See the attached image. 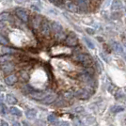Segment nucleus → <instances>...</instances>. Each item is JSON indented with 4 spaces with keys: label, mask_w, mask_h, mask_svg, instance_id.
<instances>
[{
    "label": "nucleus",
    "mask_w": 126,
    "mask_h": 126,
    "mask_svg": "<svg viewBox=\"0 0 126 126\" xmlns=\"http://www.w3.org/2000/svg\"><path fill=\"white\" fill-rule=\"evenodd\" d=\"M75 60L84 64L85 66H89L91 64V58L87 54H78L75 57Z\"/></svg>",
    "instance_id": "1"
},
{
    "label": "nucleus",
    "mask_w": 126,
    "mask_h": 126,
    "mask_svg": "<svg viewBox=\"0 0 126 126\" xmlns=\"http://www.w3.org/2000/svg\"><path fill=\"white\" fill-rule=\"evenodd\" d=\"M48 95L47 92H45V91H33L31 93H29V96L33 98V99H35V100H38V101H41L42 102L43 99H45V97Z\"/></svg>",
    "instance_id": "2"
},
{
    "label": "nucleus",
    "mask_w": 126,
    "mask_h": 126,
    "mask_svg": "<svg viewBox=\"0 0 126 126\" xmlns=\"http://www.w3.org/2000/svg\"><path fill=\"white\" fill-rule=\"evenodd\" d=\"M41 31H42V35H44V36H48L50 34L51 26H50V24L48 23V21L42 20V24H41Z\"/></svg>",
    "instance_id": "3"
},
{
    "label": "nucleus",
    "mask_w": 126,
    "mask_h": 126,
    "mask_svg": "<svg viewBox=\"0 0 126 126\" xmlns=\"http://www.w3.org/2000/svg\"><path fill=\"white\" fill-rule=\"evenodd\" d=\"M65 42L68 46H75L78 42V40H77L76 36H74V34H70L65 39Z\"/></svg>",
    "instance_id": "4"
},
{
    "label": "nucleus",
    "mask_w": 126,
    "mask_h": 126,
    "mask_svg": "<svg viewBox=\"0 0 126 126\" xmlns=\"http://www.w3.org/2000/svg\"><path fill=\"white\" fill-rule=\"evenodd\" d=\"M16 15L18 16V18L22 20L25 23H27L28 22V14L26 13V11L23 9H17L16 10Z\"/></svg>",
    "instance_id": "5"
},
{
    "label": "nucleus",
    "mask_w": 126,
    "mask_h": 126,
    "mask_svg": "<svg viewBox=\"0 0 126 126\" xmlns=\"http://www.w3.org/2000/svg\"><path fill=\"white\" fill-rule=\"evenodd\" d=\"M89 95H90L89 91L86 89H79V90H77V91L74 93V96L78 97V98H80V99H88V98L89 97Z\"/></svg>",
    "instance_id": "6"
},
{
    "label": "nucleus",
    "mask_w": 126,
    "mask_h": 126,
    "mask_svg": "<svg viewBox=\"0 0 126 126\" xmlns=\"http://www.w3.org/2000/svg\"><path fill=\"white\" fill-rule=\"evenodd\" d=\"M0 69L4 72V73H11L14 70V66L11 64V62L3 63L0 65Z\"/></svg>",
    "instance_id": "7"
},
{
    "label": "nucleus",
    "mask_w": 126,
    "mask_h": 126,
    "mask_svg": "<svg viewBox=\"0 0 126 126\" xmlns=\"http://www.w3.org/2000/svg\"><path fill=\"white\" fill-rule=\"evenodd\" d=\"M57 99V95L55 94V93H50V94H48L46 97H45V99H43L42 101V103L43 105H50V104H52L54 101Z\"/></svg>",
    "instance_id": "8"
},
{
    "label": "nucleus",
    "mask_w": 126,
    "mask_h": 126,
    "mask_svg": "<svg viewBox=\"0 0 126 126\" xmlns=\"http://www.w3.org/2000/svg\"><path fill=\"white\" fill-rule=\"evenodd\" d=\"M50 26H51V30L53 32H55V33H58V32L63 31L62 26L60 24H58V22H53V23H51Z\"/></svg>",
    "instance_id": "9"
},
{
    "label": "nucleus",
    "mask_w": 126,
    "mask_h": 126,
    "mask_svg": "<svg viewBox=\"0 0 126 126\" xmlns=\"http://www.w3.org/2000/svg\"><path fill=\"white\" fill-rule=\"evenodd\" d=\"M66 8L69 11L71 12H78L79 11V7L78 5L74 4L73 2H67L66 3Z\"/></svg>",
    "instance_id": "10"
},
{
    "label": "nucleus",
    "mask_w": 126,
    "mask_h": 126,
    "mask_svg": "<svg viewBox=\"0 0 126 126\" xmlns=\"http://www.w3.org/2000/svg\"><path fill=\"white\" fill-rule=\"evenodd\" d=\"M16 81H17V76L14 75V74H11V75L7 76L5 78V83L8 85V86H12V85H14L16 83Z\"/></svg>",
    "instance_id": "11"
},
{
    "label": "nucleus",
    "mask_w": 126,
    "mask_h": 126,
    "mask_svg": "<svg viewBox=\"0 0 126 126\" xmlns=\"http://www.w3.org/2000/svg\"><path fill=\"white\" fill-rule=\"evenodd\" d=\"M79 9L83 10L84 11H88L89 7V0H78Z\"/></svg>",
    "instance_id": "12"
},
{
    "label": "nucleus",
    "mask_w": 126,
    "mask_h": 126,
    "mask_svg": "<svg viewBox=\"0 0 126 126\" xmlns=\"http://www.w3.org/2000/svg\"><path fill=\"white\" fill-rule=\"evenodd\" d=\"M6 100H7V103H8L9 105H15L16 103L18 102L15 97H14L13 95H11V94H8V95H7V97H6Z\"/></svg>",
    "instance_id": "13"
},
{
    "label": "nucleus",
    "mask_w": 126,
    "mask_h": 126,
    "mask_svg": "<svg viewBox=\"0 0 126 126\" xmlns=\"http://www.w3.org/2000/svg\"><path fill=\"white\" fill-rule=\"evenodd\" d=\"M121 8H122V4H121V1L116 0V1L113 2V4H112V11H119V10H121Z\"/></svg>",
    "instance_id": "14"
},
{
    "label": "nucleus",
    "mask_w": 126,
    "mask_h": 126,
    "mask_svg": "<svg viewBox=\"0 0 126 126\" xmlns=\"http://www.w3.org/2000/svg\"><path fill=\"white\" fill-rule=\"evenodd\" d=\"M10 113H11V115L13 116H17V117H20V116H22V112L17 107H14V106H12V107H11L10 108Z\"/></svg>",
    "instance_id": "15"
},
{
    "label": "nucleus",
    "mask_w": 126,
    "mask_h": 126,
    "mask_svg": "<svg viewBox=\"0 0 126 126\" xmlns=\"http://www.w3.org/2000/svg\"><path fill=\"white\" fill-rule=\"evenodd\" d=\"M26 115L28 119H34L37 116V111L35 110V109H29V110L26 111Z\"/></svg>",
    "instance_id": "16"
},
{
    "label": "nucleus",
    "mask_w": 126,
    "mask_h": 126,
    "mask_svg": "<svg viewBox=\"0 0 126 126\" xmlns=\"http://www.w3.org/2000/svg\"><path fill=\"white\" fill-rule=\"evenodd\" d=\"M12 58H11L10 55H5V56H2L0 57V63L3 64V63H7V62H10Z\"/></svg>",
    "instance_id": "17"
},
{
    "label": "nucleus",
    "mask_w": 126,
    "mask_h": 126,
    "mask_svg": "<svg viewBox=\"0 0 126 126\" xmlns=\"http://www.w3.org/2000/svg\"><path fill=\"white\" fill-rule=\"evenodd\" d=\"M42 19H41V17L40 16H35V18H33V21H32V25L35 26V27H37V26H41V24H42Z\"/></svg>",
    "instance_id": "18"
},
{
    "label": "nucleus",
    "mask_w": 126,
    "mask_h": 126,
    "mask_svg": "<svg viewBox=\"0 0 126 126\" xmlns=\"http://www.w3.org/2000/svg\"><path fill=\"white\" fill-rule=\"evenodd\" d=\"M113 48H114V50H115L116 52L123 53V48H122V46H121L120 43H118V42H114V43H113Z\"/></svg>",
    "instance_id": "19"
},
{
    "label": "nucleus",
    "mask_w": 126,
    "mask_h": 126,
    "mask_svg": "<svg viewBox=\"0 0 126 126\" xmlns=\"http://www.w3.org/2000/svg\"><path fill=\"white\" fill-rule=\"evenodd\" d=\"M55 37L56 39L58 40V41H63V40H65L66 39V35H65V33L63 31L61 32H58V33H56V35H55Z\"/></svg>",
    "instance_id": "20"
},
{
    "label": "nucleus",
    "mask_w": 126,
    "mask_h": 126,
    "mask_svg": "<svg viewBox=\"0 0 126 126\" xmlns=\"http://www.w3.org/2000/svg\"><path fill=\"white\" fill-rule=\"evenodd\" d=\"M111 110H112V112H114V113H118V112H121V111L124 110V107L121 106V105H115V106H113L111 108Z\"/></svg>",
    "instance_id": "21"
},
{
    "label": "nucleus",
    "mask_w": 126,
    "mask_h": 126,
    "mask_svg": "<svg viewBox=\"0 0 126 126\" xmlns=\"http://www.w3.org/2000/svg\"><path fill=\"white\" fill-rule=\"evenodd\" d=\"M15 52H16V50L11 49V48H9V47H5L2 49V53H3V54H7V55L13 54V53H15Z\"/></svg>",
    "instance_id": "22"
},
{
    "label": "nucleus",
    "mask_w": 126,
    "mask_h": 126,
    "mask_svg": "<svg viewBox=\"0 0 126 126\" xmlns=\"http://www.w3.org/2000/svg\"><path fill=\"white\" fill-rule=\"evenodd\" d=\"M9 16H10V13H9V12H2V13L0 14V22L8 20Z\"/></svg>",
    "instance_id": "23"
},
{
    "label": "nucleus",
    "mask_w": 126,
    "mask_h": 126,
    "mask_svg": "<svg viewBox=\"0 0 126 126\" xmlns=\"http://www.w3.org/2000/svg\"><path fill=\"white\" fill-rule=\"evenodd\" d=\"M84 41H85V42L87 43V45L89 46V48H90V49H94V44H93V42H91L90 40H89L88 38L85 37L84 38Z\"/></svg>",
    "instance_id": "24"
},
{
    "label": "nucleus",
    "mask_w": 126,
    "mask_h": 126,
    "mask_svg": "<svg viewBox=\"0 0 126 126\" xmlns=\"http://www.w3.org/2000/svg\"><path fill=\"white\" fill-rule=\"evenodd\" d=\"M0 112L2 113V114H7L8 113V108H7V106L5 105H3V104H0Z\"/></svg>",
    "instance_id": "25"
},
{
    "label": "nucleus",
    "mask_w": 126,
    "mask_h": 126,
    "mask_svg": "<svg viewBox=\"0 0 126 126\" xmlns=\"http://www.w3.org/2000/svg\"><path fill=\"white\" fill-rule=\"evenodd\" d=\"M7 44H8V40L0 34V45H7Z\"/></svg>",
    "instance_id": "26"
},
{
    "label": "nucleus",
    "mask_w": 126,
    "mask_h": 126,
    "mask_svg": "<svg viewBox=\"0 0 126 126\" xmlns=\"http://www.w3.org/2000/svg\"><path fill=\"white\" fill-rule=\"evenodd\" d=\"M48 121H50V122H55V121H57V118H56L55 115H49L48 116Z\"/></svg>",
    "instance_id": "27"
},
{
    "label": "nucleus",
    "mask_w": 126,
    "mask_h": 126,
    "mask_svg": "<svg viewBox=\"0 0 126 126\" xmlns=\"http://www.w3.org/2000/svg\"><path fill=\"white\" fill-rule=\"evenodd\" d=\"M74 95V93H72V92H70V91H69V92H66L64 96H65L66 98H68V99H71V98H72V97H73Z\"/></svg>",
    "instance_id": "28"
},
{
    "label": "nucleus",
    "mask_w": 126,
    "mask_h": 126,
    "mask_svg": "<svg viewBox=\"0 0 126 126\" xmlns=\"http://www.w3.org/2000/svg\"><path fill=\"white\" fill-rule=\"evenodd\" d=\"M50 1L53 2L55 5H57V6H59L61 4V0H50Z\"/></svg>",
    "instance_id": "29"
},
{
    "label": "nucleus",
    "mask_w": 126,
    "mask_h": 126,
    "mask_svg": "<svg viewBox=\"0 0 126 126\" xmlns=\"http://www.w3.org/2000/svg\"><path fill=\"white\" fill-rule=\"evenodd\" d=\"M74 111H75L76 113H80V112H83V111H84V108H83V107H76V108L74 109Z\"/></svg>",
    "instance_id": "30"
},
{
    "label": "nucleus",
    "mask_w": 126,
    "mask_h": 126,
    "mask_svg": "<svg viewBox=\"0 0 126 126\" xmlns=\"http://www.w3.org/2000/svg\"><path fill=\"white\" fill-rule=\"evenodd\" d=\"M0 126H9V124H8V122H7V121H0Z\"/></svg>",
    "instance_id": "31"
},
{
    "label": "nucleus",
    "mask_w": 126,
    "mask_h": 126,
    "mask_svg": "<svg viewBox=\"0 0 126 126\" xmlns=\"http://www.w3.org/2000/svg\"><path fill=\"white\" fill-rule=\"evenodd\" d=\"M86 31L88 32L89 34H91V35H92V34H94V30H93V29H90V28H87V29H86Z\"/></svg>",
    "instance_id": "32"
},
{
    "label": "nucleus",
    "mask_w": 126,
    "mask_h": 126,
    "mask_svg": "<svg viewBox=\"0 0 126 126\" xmlns=\"http://www.w3.org/2000/svg\"><path fill=\"white\" fill-rule=\"evenodd\" d=\"M82 124H81V122H80V121L79 120H75V121H74V126H81Z\"/></svg>",
    "instance_id": "33"
},
{
    "label": "nucleus",
    "mask_w": 126,
    "mask_h": 126,
    "mask_svg": "<svg viewBox=\"0 0 126 126\" xmlns=\"http://www.w3.org/2000/svg\"><path fill=\"white\" fill-rule=\"evenodd\" d=\"M17 3H19V4H24V3H26L27 2V0H15Z\"/></svg>",
    "instance_id": "34"
},
{
    "label": "nucleus",
    "mask_w": 126,
    "mask_h": 126,
    "mask_svg": "<svg viewBox=\"0 0 126 126\" xmlns=\"http://www.w3.org/2000/svg\"><path fill=\"white\" fill-rule=\"evenodd\" d=\"M59 126H69V123H68V122L63 121V122H61V123H60V125H59Z\"/></svg>",
    "instance_id": "35"
},
{
    "label": "nucleus",
    "mask_w": 126,
    "mask_h": 126,
    "mask_svg": "<svg viewBox=\"0 0 126 126\" xmlns=\"http://www.w3.org/2000/svg\"><path fill=\"white\" fill-rule=\"evenodd\" d=\"M11 126H21V125H20V123H19V122H17V121H16V122H13V124H12Z\"/></svg>",
    "instance_id": "36"
},
{
    "label": "nucleus",
    "mask_w": 126,
    "mask_h": 126,
    "mask_svg": "<svg viewBox=\"0 0 126 126\" xmlns=\"http://www.w3.org/2000/svg\"><path fill=\"white\" fill-rule=\"evenodd\" d=\"M0 90H4V88H3L1 85H0Z\"/></svg>",
    "instance_id": "37"
},
{
    "label": "nucleus",
    "mask_w": 126,
    "mask_h": 126,
    "mask_svg": "<svg viewBox=\"0 0 126 126\" xmlns=\"http://www.w3.org/2000/svg\"><path fill=\"white\" fill-rule=\"evenodd\" d=\"M0 100L1 101L3 100V96H2V95H0Z\"/></svg>",
    "instance_id": "38"
}]
</instances>
